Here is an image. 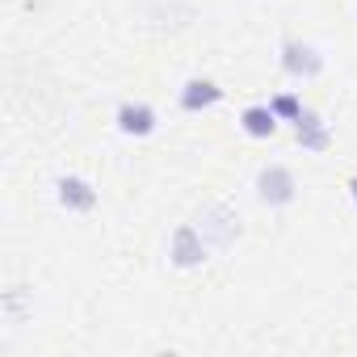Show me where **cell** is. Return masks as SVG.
I'll return each instance as SVG.
<instances>
[{"instance_id": "obj_8", "label": "cell", "mask_w": 357, "mask_h": 357, "mask_svg": "<svg viewBox=\"0 0 357 357\" xmlns=\"http://www.w3.org/2000/svg\"><path fill=\"white\" fill-rule=\"evenodd\" d=\"M294 143L303 147V151H311V155H319V151H328L332 147V130H328V122L307 105L303 114H298V122H294Z\"/></svg>"}, {"instance_id": "obj_1", "label": "cell", "mask_w": 357, "mask_h": 357, "mask_svg": "<svg viewBox=\"0 0 357 357\" xmlns=\"http://www.w3.org/2000/svg\"><path fill=\"white\" fill-rule=\"evenodd\" d=\"M198 231L206 236V244H211L215 252H227V248L240 244L244 219H240V211H236L231 202H211V206L198 215Z\"/></svg>"}, {"instance_id": "obj_4", "label": "cell", "mask_w": 357, "mask_h": 357, "mask_svg": "<svg viewBox=\"0 0 357 357\" xmlns=\"http://www.w3.org/2000/svg\"><path fill=\"white\" fill-rule=\"evenodd\" d=\"M211 252L215 248L206 244V236L198 231V223H181L168 236V265L172 269H202Z\"/></svg>"}, {"instance_id": "obj_3", "label": "cell", "mask_w": 357, "mask_h": 357, "mask_svg": "<svg viewBox=\"0 0 357 357\" xmlns=\"http://www.w3.org/2000/svg\"><path fill=\"white\" fill-rule=\"evenodd\" d=\"M252 190H257V202L261 206H269V211H286L294 198H298V181H294V172L286 168V164H265L261 172H257V181H252Z\"/></svg>"}, {"instance_id": "obj_11", "label": "cell", "mask_w": 357, "mask_h": 357, "mask_svg": "<svg viewBox=\"0 0 357 357\" xmlns=\"http://www.w3.org/2000/svg\"><path fill=\"white\" fill-rule=\"evenodd\" d=\"M349 198H353V206H357V176H349Z\"/></svg>"}, {"instance_id": "obj_10", "label": "cell", "mask_w": 357, "mask_h": 357, "mask_svg": "<svg viewBox=\"0 0 357 357\" xmlns=\"http://www.w3.org/2000/svg\"><path fill=\"white\" fill-rule=\"evenodd\" d=\"M269 109L278 114V122H298V114L307 109L294 93H278V97H269Z\"/></svg>"}, {"instance_id": "obj_7", "label": "cell", "mask_w": 357, "mask_h": 357, "mask_svg": "<svg viewBox=\"0 0 357 357\" xmlns=\"http://www.w3.org/2000/svg\"><path fill=\"white\" fill-rule=\"evenodd\" d=\"M223 101V89L211 80V76H190L181 89H176V105L185 114H202V109H215Z\"/></svg>"}, {"instance_id": "obj_9", "label": "cell", "mask_w": 357, "mask_h": 357, "mask_svg": "<svg viewBox=\"0 0 357 357\" xmlns=\"http://www.w3.org/2000/svg\"><path fill=\"white\" fill-rule=\"evenodd\" d=\"M240 130H244L248 139H269V135L278 130V114L269 109V101H265V105H244V109H240Z\"/></svg>"}, {"instance_id": "obj_6", "label": "cell", "mask_w": 357, "mask_h": 357, "mask_svg": "<svg viewBox=\"0 0 357 357\" xmlns=\"http://www.w3.org/2000/svg\"><path fill=\"white\" fill-rule=\"evenodd\" d=\"M114 126H118V135H126V139H147V135H155L160 114H155L147 101H122V105L114 109Z\"/></svg>"}, {"instance_id": "obj_2", "label": "cell", "mask_w": 357, "mask_h": 357, "mask_svg": "<svg viewBox=\"0 0 357 357\" xmlns=\"http://www.w3.org/2000/svg\"><path fill=\"white\" fill-rule=\"evenodd\" d=\"M278 68L290 76V80H319L324 68H328V55L324 47H315L311 38H286L278 47Z\"/></svg>"}, {"instance_id": "obj_5", "label": "cell", "mask_w": 357, "mask_h": 357, "mask_svg": "<svg viewBox=\"0 0 357 357\" xmlns=\"http://www.w3.org/2000/svg\"><path fill=\"white\" fill-rule=\"evenodd\" d=\"M55 202L68 215H89V211H97V185L80 172H63L55 181Z\"/></svg>"}]
</instances>
